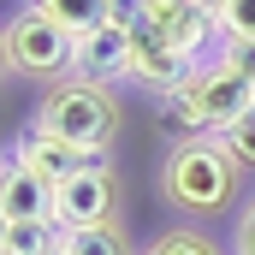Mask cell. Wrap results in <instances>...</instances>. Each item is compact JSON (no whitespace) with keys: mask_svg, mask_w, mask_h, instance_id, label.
<instances>
[{"mask_svg":"<svg viewBox=\"0 0 255 255\" xmlns=\"http://www.w3.org/2000/svg\"><path fill=\"white\" fill-rule=\"evenodd\" d=\"M250 107H255L250 77L226 60V54H214V60L196 65L172 95H160V125L172 130L178 142H190V136H220V130L232 125L238 113H250Z\"/></svg>","mask_w":255,"mask_h":255,"instance_id":"6da1fadb","label":"cell"},{"mask_svg":"<svg viewBox=\"0 0 255 255\" xmlns=\"http://www.w3.org/2000/svg\"><path fill=\"white\" fill-rule=\"evenodd\" d=\"M36 125L83 154H107L119 136V95H113V83H95V77H60L42 95Z\"/></svg>","mask_w":255,"mask_h":255,"instance_id":"7a4b0ae2","label":"cell"},{"mask_svg":"<svg viewBox=\"0 0 255 255\" xmlns=\"http://www.w3.org/2000/svg\"><path fill=\"white\" fill-rule=\"evenodd\" d=\"M238 160L220 148V136H190L166 154L160 166V196L184 214H220L232 196H238Z\"/></svg>","mask_w":255,"mask_h":255,"instance_id":"3957f363","label":"cell"},{"mask_svg":"<svg viewBox=\"0 0 255 255\" xmlns=\"http://www.w3.org/2000/svg\"><path fill=\"white\" fill-rule=\"evenodd\" d=\"M6 60L12 71L36 77V83H60L77 71V30H65L60 18H48L36 0L6 24Z\"/></svg>","mask_w":255,"mask_h":255,"instance_id":"277c9868","label":"cell"},{"mask_svg":"<svg viewBox=\"0 0 255 255\" xmlns=\"http://www.w3.org/2000/svg\"><path fill=\"white\" fill-rule=\"evenodd\" d=\"M119 24L130 30V83H142V89H154V95H172V89L196 71V65L184 60V54H178L160 30H154V18H148L142 6H136V12H125Z\"/></svg>","mask_w":255,"mask_h":255,"instance_id":"5b68a950","label":"cell"},{"mask_svg":"<svg viewBox=\"0 0 255 255\" xmlns=\"http://www.w3.org/2000/svg\"><path fill=\"white\" fill-rule=\"evenodd\" d=\"M113 208H119V178H113V166H107V160L83 166L77 178H65L60 190H54V220H60V232L107 226V220H113Z\"/></svg>","mask_w":255,"mask_h":255,"instance_id":"8992f818","label":"cell"},{"mask_svg":"<svg viewBox=\"0 0 255 255\" xmlns=\"http://www.w3.org/2000/svg\"><path fill=\"white\" fill-rule=\"evenodd\" d=\"M48 190H60L65 178H77L83 166H95V160H107V154H83V148H71V142H60V136H48L42 125H30L24 136H18V148H12Z\"/></svg>","mask_w":255,"mask_h":255,"instance_id":"52a82bcc","label":"cell"},{"mask_svg":"<svg viewBox=\"0 0 255 255\" xmlns=\"http://www.w3.org/2000/svg\"><path fill=\"white\" fill-rule=\"evenodd\" d=\"M142 12L154 18V30H160V36H166L190 65H202L208 42H220L214 12H202V6H184V0H142Z\"/></svg>","mask_w":255,"mask_h":255,"instance_id":"ba28073f","label":"cell"},{"mask_svg":"<svg viewBox=\"0 0 255 255\" xmlns=\"http://www.w3.org/2000/svg\"><path fill=\"white\" fill-rule=\"evenodd\" d=\"M71 77H95V83H119L130 77V30L113 18L89 36H77V71Z\"/></svg>","mask_w":255,"mask_h":255,"instance_id":"9c48e42d","label":"cell"},{"mask_svg":"<svg viewBox=\"0 0 255 255\" xmlns=\"http://www.w3.org/2000/svg\"><path fill=\"white\" fill-rule=\"evenodd\" d=\"M0 208H6L12 220H36V214H54V190H48L18 154H6V160H0Z\"/></svg>","mask_w":255,"mask_h":255,"instance_id":"30bf717a","label":"cell"},{"mask_svg":"<svg viewBox=\"0 0 255 255\" xmlns=\"http://www.w3.org/2000/svg\"><path fill=\"white\" fill-rule=\"evenodd\" d=\"M60 250L65 255H136L119 220H107V226H83V232H60Z\"/></svg>","mask_w":255,"mask_h":255,"instance_id":"8fae6325","label":"cell"},{"mask_svg":"<svg viewBox=\"0 0 255 255\" xmlns=\"http://www.w3.org/2000/svg\"><path fill=\"white\" fill-rule=\"evenodd\" d=\"M60 250V220L36 214V220H12L6 232V255H54Z\"/></svg>","mask_w":255,"mask_h":255,"instance_id":"7c38bea8","label":"cell"},{"mask_svg":"<svg viewBox=\"0 0 255 255\" xmlns=\"http://www.w3.org/2000/svg\"><path fill=\"white\" fill-rule=\"evenodd\" d=\"M36 6H42L48 18H60L65 30H77V36L113 24V0H36Z\"/></svg>","mask_w":255,"mask_h":255,"instance_id":"4fadbf2b","label":"cell"},{"mask_svg":"<svg viewBox=\"0 0 255 255\" xmlns=\"http://www.w3.org/2000/svg\"><path fill=\"white\" fill-rule=\"evenodd\" d=\"M142 255H226V250H220L208 232H196V226H172V232H160Z\"/></svg>","mask_w":255,"mask_h":255,"instance_id":"5bb4252c","label":"cell"},{"mask_svg":"<svg viewBox=\"0 0 255 255\" xmlns=\"http://www.w3.org/2000/svg\"><path fill=\"white\" fill-rule=\"evenodd\" d=\"M214 30H220V42H255V0H220Z\"/></svg>","mask_w":255,"mask_h":255,"instance_id":"9a60e30c","label":"cell"},{"mask_svg":"<svg viewBox=\"0 0 255 255\" xmlns=\"http://www.w3.org/2000/svg\"><path fill=\"white\" fill-rule=\"evenodd\" d=\"M220 148H226L238 166H255V107H250V113H238L232 125L220 130Z\"/></svg>","mask_w":255,"mask_h":255,"instance_id":"2e32d148","label":"cell"},{"mask_svg":"<svg viewBox=\"0 0 255 255\" xmlns=\"http://www.w3.org/2000/svg\"><path fill=\"white\" fill-rule=\"evenodd\" d=\"M220 54H226V60L238 65V71H244V77H250V89H255V42H226V48H220Z\"/></svg>","mask_w":255,"mask_h":255,"instance_id":"e0dca14e","label":"cell"},{"mask_svg":"<svg viewBox=\"0 0 255 255\" xmlns=\"http://www.w3.org/2000/svg\"><path fill=\"white\" fill-rule=\"evenodd\" d=\"M232 255H255V202L244 208V220H238V244H232Z\"/></svg>","mask_w":255,"mask_h":255,"instance_id":"ac0fdd59","label":"cell"},{"mask_svg":"<svg viewBox=\"0 0 255 255\" xmlns=\"http://www.w3.org/2000/svg\"><path fill=\"white\" fill-rule=\"evenodd\" d=\"M6 232H12V214L0 208V255H6Z\"/></svg>","mask_w":255,"mask_h":255,"instance_id":"d6986e66","label":"cell"},{"mask_svg":"<svg viewBox=\"0 0 255 255\" xmlns=\"http://www.w3.org/2000/svg\"><path fill=\"white\" fill-rule=\"evenodd\" d=\"M12 71V60H6V30H0V77Z\"/></svg>","mask_w":255,"mask_h":255,"instance_id":"ffe728a7","label":"cell"},{"mask_svg":"<svg viewBox=\"0 0 255 255\" xmlns=\"http://www.w3.org/2000/svg\"><path fill=\"white\" fill-rule=\"evenodd\" d=\"M184 6H202V12H214V6H220V0H184Z\"/></svg>","mask_w":255,"mask_h":255,"instance_id":"44dd1931","label":"cell"},{"mask_svg":"<svg viewBox=\"0 0 255 255\" xmlns=\"http://www.w3.org/2000/svg\"><path fill=\"white\" fill-rule=\"evenodd\" d=\"M54 255H65V250H54Z\"/></svg>","mask_w":255,"mask_h":255,"instance_id":"7402d4cb","label":"cell"}]
</instances>
